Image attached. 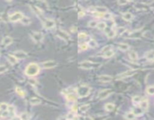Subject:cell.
<instances>
[{
	"label": "cell",
	"mask_w": 154,
	"mask_h": 120,
	"mask_svg": "<svg viewBox=\"0 0 154 120\" xmlns=\"http://www.w3.org/2000/svg\"><path fill=\"white\" fill-rule=\"evenodd\" d=\"M40 71L39 66L36 63H30L27 65L25 69V74L28 77H35L39 74Z\"/></svg>",
	"instance_id": "6da1fadb"
},
{
	"label": "cell",
	"mask_w": 154,
	"mask_h": 120,
	"mask_svg": "<svg viewBox=\"0 0 154 120\" xmlns=\"http://www.w3.org/2000/svg\"><path fill=\"white\" fill-rule=\"evenodd\" d=\"M91 89L87 85H81L76 90V95L80 98L86 97L89 95Z\"/></svg>",
	"instance_id": "7a4b0ae2"
},
{
	"label": "cell",
	"mask_w": 154,
	"mask_h": 120,
	"mask_svg": "<svg viewBox=\"0 0 154 120\" xmlns=\"http://www.w3.org/2000/svg\"><path fill=\"white\" fill-rule=\"evenodd\" d=\"M98 65H100V64L92 62L91 61H83L79 63L80 68H82L83 69H86V70H90L92 68H97V67H98Z\"/></svg>",
	"instance_id": "3957f363"
},
{
	"label": "cell",
	"mask_w": 154,
	"mask_h": 120,
	"mask_svg": "<svg viewBox=\"0 0 154 120\" xmlns=\"http://www.w3.org/2000/svg\"><path fill=\"white\" fill-rule=\"evenodd\" d=\"M24 17V15L23 14V13L20 12V11H17L14 12V14H11L9 16V20L11 22H18V21H21V19Z\"/></svg>",
	"instance_id": "277c9868"
},
{
	"label": "cell",
	"mask_w": 154,
	"mask_h": 120,
	"mask_svg": "<svg viewBox=\"0 0 154 120\" xmlns=\"http://www.w3.org/2000/svg\"><path fill=\"white\" fill-rule=\"evenodd\" d=\"M42 25H43L44 28L46 29H53V28L55 27V25L56 24H55L54 20H53L51 19L47 18V19H45L43 20Z\"/></svg>",
	"instance_id": "5b68a950"
},
{
	"label": "cell",
	"mask_w": 154,
	"mask_h": 120,
	"mask_svg": "<svg viewBox=\"0 0 154 120\" xmlns=\"http://www.w3.org/2000/svg\"><path fill=\"white\" fill-rule=\"evenodd\" d=\"M30 36H31V38L33 40V41H35L36 43L42 42L43 38H44L43 34L42 32H33Z\"/></svg>",
	"instance_id": "8992f818"
},
{
	"label": "cell",
	"mask_w": 154,
	"mask_h": 120,
	"mask_svg": "<svg viewBox=\"0 0 154 120\" xmlns=\"http://www.w3.org/2000/svg\"><path fill=\"white\" fill-rule=\"evenodd\" d=\"M57 65V62L54 60H49V61H45L42 63V66L45 69H50L52 68H54Z\"/></svg>",
	"instance_id": "52a82bcc"
},
{
	"label": "cell",
	"mask_w": 154,
	"mask_h": 120,
	"mask_svg": "<svg viewBox=\"0 0 154 120\" xmlns=\"http://www.w3.org/2000/svg\"><path fill=\"white\" fill-rule=\"evenodd\" d=\"M57 35L60 38L63 39V40H64V41H68V40L70 39V35H69L67 32L64 31V30L60 29H59L57 30Z\"/></svg>",
	"instance_id": "ba28073f"
},
{
	"label": "cell",
	"mask_w": 154,
	"mask_h": 120,
	"mask_svg": "<svg viewBox=\"0 0 154 120\" xmlns=\"http://www.w3.org/2000/svg\"><path fill=\"white\" fill-rule=\"evenodd\" d=\"M113 90L112 89H103V91L100 92V93L98 94V97L100 99L103 100V99H105L106 98H108L110 95L113 94Z\"/></svg>",
	"instance_id": "9c48e42d"
},
{
	"label": "cell",
	"mask_w": 154,
	"mask_h": 120,
	"mask_svg": "<svg viewBox=\"0 0 154 120\" xmlns=\"http://www.w3.org/2000/svg\"><path fill=\"white\" fill-rule=\"evenodd\" d=\"M13 55L16 57L18 59H24L26 58H27V53L23 50H18V51H15L14 52Z\"/></svg>",
	"instance_id": "30bf717a"
},
{
	"label": "cell",
	"mask_w": 154,
	"mask_h": 120,
	"mask_svg": "<svg viewBox=\"0 0 154 120\" xmlns=\"http://www.w3.org/2000/svg\"><path fill=\"white\" fill-rule=\"evenodd\" d=\"M112 80H113V77L110 76V75L103 74V75L99 76V80L102 83H110L112 81Z\"/></svg>",
	"instance_id": "8fae6325"
},
{
	"label": "cell",
	"mask_w": 154,
	"mask_h": 120,
	"mask_svg": "<svg viewBox=\"0 0 154 120\" xmlns=\"http://www.w3.org/2000/svg\"><path fill=\"white\" fill-rule=\"evenodd\" d=\"M142 35V32L141 30H137V31H134L132 32H128L127 36H129L130 38H140Z\"/></svg>",
	"instance_id": "7c38bea8"
},
{
	"label": "cell",
	"mask_w": 154,
	"mask_h": 120,
	"mask_svg": "<svg viewBox=\"0 0 154 120\" xmlns=\"http://www.w3.org/2000/svg\"><path fill=\"white\" fill-rule=\"evenodd\" d=\"M94 12L99 14H105L106 12H108V9L104 6H96L94 8Z\"/></svg>",
	"instance_id": "4fadbf2b"
},
{
	"label": "cell",
	"mask_w": 154,
	"mask_h": 120,
	"mask_svg": "<svg viewBox=\"0 0 154 120\" xmlns=\"http://www.w3.org/2000/svg\"><path fill=\"white\" fill-rule=\"evenodd\" d=\"M13 42V39L12 38H11L10 36H6L5 37L2 41V44L3 45L4 47H8L9 45Z\"/></svg>",
	"instance_id": "5bb4252c"
},
{
	"label": "cell",
	"mask_w": 154,
	"mask_h": 120,
	"mask_svg": "<svg viewBox=\"0 0 154 120\" xmlns=\"http://www.w3.org/2000/svg\"><path fill=\"white\" fill-rule=\"evenodd\" d=\"M136 72V71L134 70H130V71H127L124 73H122V74L119 75V77H122V78H125V77H130V76H132L133 74H134Z\"/></svg>",
	"instance_id": "9a60e30c"
},
{
	"label": "cell",
	"mask_w": 154,
	"mask_h": 120,
	"mask_svg": "<svg viewBox=\"0 0 154 120\" xmlns=\"http://www.w3.org/2000/svg\"><path fill=\"white\" fill-rule=\"evenodd\" d=\"M118 48L122 51H128L130 49V46L126 43H120L118 44Z\"/></svg>",
	"instance_id": "2e32d148"
},
{
	"label": "cell",
	"mask_w": 154,
	"mask_h": 120,
	"mask_svg": "<svg viewBox=\"0 0 154 120\" xmlns=\"http://www.w3.org/2000/svg\"><path fill=\"white\" fill-rule=\"evenodd\" d=\"M7 59H8V61L10 62V64H11V65H15L17 62H18V59L15 57L14 55H8V57H7Z\"/></svg>",
	"instance_id": "e0dca14e"
},
{
	"label": "cell",
	"mask_w": 154,
	"mask_h": 120,
	"mask_svg": "<svg viewBox=\"0 0 154 120\" xmlns=\"http://www.w3.org/2000/svg\"><path fill=\"white\" fill-rule=\"evenodd\" d=\"M133 17H134L133 14L129 12H126V13H124L122 14V18L126 21H131L133 19Z\"/></svg>",
	"instance_id": "ac0fdd59"
},
{
	"label": "cell",
	"mask_w": 154,
	"mask_h": 120,
	"mask_svg": "<svg viewBox=\"0 0 154 120\" xmlns=\"http://www.w3.org/2000/svg\"><path fill=\"white\" fill-rule=\"evenodd\" d=\"M128 56H129L130 59L131 60V61H133V62H136L137 60L138 59V56H137V53L135 51H134V50L130 51V52H129V53H128Z\"/></svg>",
	"instance_id": "d6986e66"
},
{
	"label": "cell",
	"mask_w": 154,
	"mask_h": 120,
	"mask_svg": "<svg viewBox=\"0 0 154 120\" xmlns=\"http://www.w3.org/2000/svg\"><path fill=\"white\" fill-rule=\"evenodd\" d=\"M145 57L147 60H149V61L154 60V50H151L147 52L145 54Z\"/></svg>",
	"instance_id": "ffe728a7"
},
{
	"label": "cell",
	"mask_w": 154,
	"mask_h": 120,
	"mask_svg": "<svg viewBox=\"0 0 154 120\" xmlns=\"http://www.w3.org/2000/svg\"><path fill=\"white\" fill-rule=\"evenodd\" d=\"M66 98H67V99L69 101H71V102H74V101H76V99H77L76 95L75 94H73V92L67 93V94L66 95Z\"/></svg>",
	"instance_id": "44dd1931"
},
{
	"label": "cell",
	"mask_w": 154,
	"mask_h": 120,
	"mask_svg": "<svg viewBox=\"0 0 154 120\" xmlns=\"http://www.w3.org/2000/svg\"><path fill=\"white\" fill-rule=\"evenodd\" d=\"M140 107L144 110V111H146L148 109V107H149V103H148V101L147 100H142L140 103Z\"/></svg>",
	"instance_id": "7402d4cb"
},
{
	"label": "cell",
	"mask_w": 154,
	"mask_h": 120,
	"mask_svg": "<svg viewBox=\"0 0 154 120\" xmlns=\"http://www.w3.org/2000/svg\"><path fill=\"white\" fill-rule=\"evenodd\" d=\"M106 35L109 38H113L116 35V31L114 29H108V31L106 32Z\"/></svg>",
	"instance_id": "603a6c76"
},
{
	"label": "cell",
	"mask_w": 154,
	"mask_h": 120,
	"mask_svg": "<svg viewBox=\"0 0 154 120\" xmlns=\"http://www.w3.org/2000/svg\"><path fill=\"white\" fill-rule=\"evenodd\" d=\"M132 112L134 113V114L137 116H141L143 113H144V110L140 107H136V108H134L132 110Z\"/></svg>",
	"instance_id": "cb8c5ba5"
},
{
	"label": "cell",
	"mask_w": 154,
	"mask_h": 120,
	"mask_svg": "<svg viewBox=\"0 0 154 120\" xmlns=\"http://www.w3.org/2000/svg\"><path fill=\"white\" fill-rule=\"evenodd\" d=\"M31 9L33 10V11L37 15L38 17H42V11L39 8H38L36 6H31Z\"/></svg>",
	"instance_id": "d4e9b609"
},
{
	"label": "cell",
	"mask_w": 154,
	"mask_h": 120,
	"mask_svg": "<svg viewBox=\"0 0 154 120\" xmlns=\"http://www.w3.org/2000/svg\"><path fill=\"white\" fill-rule=\"evenodd\" d=\"M29 103L32 105H37L41 103V100L37 97H33L29 99Z\"/></svg>",
	"instance_id": "484cf974"
},
{
	"label": "cell",
	"mask_w": 154,
	"mask_h": 120,
	"mask_svg": "<svg viewBox=\"0 0 154 120\" xmlns=\"http://www.w3.org/2000/svg\"><path fill=\"white\" fill-rule=\"evenodd\" d=\"M16 92H17V94H18L20 97H21V98H24L25 95H26L25 92L24 91V90H23L21 87H17V88H16Z\"/></svg>",
	"instance_id": "4316f807"
},
{
	"label": "cell",
	"mask_w": 154,
	"mask_h": 120,
	"mask_svg": "<svg viewBox=\"0 0 154 120\" xmlns=\"http://www.w3.org/2000/svg\"><path fill=\"white\" fill-rule=\"evenodd\" d=\"M143 100V98L140 95H135L132 98V101L134 104H140L141 101Z\"/></svg>",
	"instance_id": "83f0119b"
},
{
	"label": "cell",
	"mask_w": 154,
	"mask_h": 120,
	"mask_svg": "<svg viewBox=\"0 0 154 120\" xmlns=\"http://www.w3.org/2000/svg\"><path fill=\"white\" fill-rule=\"evenodd\" d=\"M87 44H88V47H91V48H95V47H98V44H97V42H96L95 40H93V39H91V40L88 41V42Z\"/></svg>",
	"instance_id": "f1b7e54d"
},
{
	"label": "cell",
	"mask_w": 154,
	"mask_h": 120,
	"mask_svg": "<svg viewBox=\"0 0 154 120\" xmlns=\"http://www.w3.org/2000/svg\"><path fill=\"white\" fill-rule=\"evenodd\" d=\"M114 108H115V105L112 103H108L105 105V109L107 111H110V112L113 111L114 110Z\"/></svg>",
	"instance_id": "f546056e"
},
{
	"label": "cell",
	"mask_w": 154,
	"mask_h": 120,
	"mask_svg": "<svg viewBox=\"0 0 154 120\" xmlns=\"http://www.w3.org/2000/svg\"><path fill=\"white\" fill-rule=\"evenodd\" d=\"M8 111L9 116H10L11 117H14V116H15V108H14L13 106H11V105L8 106Z\"/></svg>",
	"instance_id": "4dcf8cb0"
},
{
	"label": "cell",
	"mask_w": 154,
	"mask_h": 120,
	"mask_svg": "<svg viewBox=\"0 0 154 120\" xmlns=\"http://www.w3.org/2000/svg\"><path fill=\"white\" fill-rule=\"evenodd\" d=\"M113 55H114V51H113V49H112V50H108V51H106V53H104L103 54V56L104 58H110V57H112Z\"/></svg>",
	"instance_id": "1f68e13d"
},
{
	"label": "cell",
	"mask_w": 154,
	"mask_h": 120,
	"mask_svg": "<svg viewBox=\"0 0 154 120\" xmlns=\"http://www.w3.org/2000/svg\"><path fill=\"white\" fill-rule=\"evenodd\" d=\"M97 28H98L99 30L103 31V30H105L106 28V23H104V22H100V23H98Z\"/></svg>",
	"instance_id": "d6a6232c"
},
{
	"label": "cell",
	"mask_w": 154,
	"mask_h": 120,
	"mask_svg": "<svg viewBox=\"0 0 154 120\" xmlns=\"http://www.w3.org/2000/svg\"><path fill=\"white\" fill-rule=\"evenodd\" d=\"M21 22L22 23V24L24 25H29L30 23H31V20H30L29 17H24Z\"/></svg>",
	"instance_id": "836d02e7"
},
{
	"label": "cell",
	"mask_w": 154,
	"mask_h": 120,
	"mask_svg": "<svg viewBox=\"0 0 154 120\" xmlns=\"http://www.w3.org/2000/svg\"><path fill=\"white\" fill-rule=\"evenodd\" d=\"M30 118H31V116H30V114L28 113H23L20 116V119H21L23 120H27V119H29Z\"/></svg>",
	"instance_id": "e575fe53"
},
{
	"label": "cell",
	"mask_w": 154,
	"mask_h": 120,
	"mask_svg": "<svg viewBox=\"0 0 154 120\" xmlns=\"http://www.w3.org/2000/svg\"><path fill=\"white\" fill-rule=\"evenodd\" d=\"M8 106H9V105L8 104H6V103H1V104H0V110H1L2 112L8 110Z\"/></svg>",
	"instance_id": "d590c367"
},
{
	"label": "cell",
	"mask_w": 154,
	"mask_h": 120,
	"mask_svg": "<svg viewBox=\"0 0 154 120\" xmlns=\"http://www.w3.org/2000/svg\"><path fill=\"white\" fill-rule=\"evenodd\" d=\"M136 117V116L134 114V113L131 111V112H128L126 114L125 116V118L127 119H134V118Z\"/></svg>",
	"instance_id": "8d00e7d4"
},
{
	"label": "cell",
	"mask_w": 154,
	"mask_h": 120,
	"mask_svg": "<svg viewBox=\"0 0 154 120\" xmlns=\"http://www.w3.org/2000/svg\"><path fill=\"white\" fill-rule=\"evenodd\" d=\"M146 91L148 95H154V86H151L147 87Z\"/></svg>",
	"instance_id": "74e56055"
},
{
	"label": "cell",
	"mask_w": 154,
	"mask_h": 120,
	"mask_svg": "<svg viewBox=\"0 0 154 120\" xmlns=\"http://www.w3.org/2000/svg\"><path fill=\"white\" fill-rule=\"evenodd\" d=\"M103 17L106 20H110L113 17V15H112V14H110L109 12H106L105 14H103Z\"/></svg>",
	"instance_id": "f35d334b"
},
{
	"label": "cell",
	"mask_w": 154,
	"mask_h": 120,
	"mask_svg": "<svg viewBox=\"0 0 154 120\" xmlns=\"http://www.w3.org/2000/svg\"><path fill=\"white\" fill-rule=\"evenodd\" d=\"M112 47H113L111 46V45H107V46H105V47L101 50V53L103 54V53H106V51H108V50H112V49H113Z\"/></svg>",
	"instance_id": "ab89813d"
},
{
	"label": "cell",
	"mask_w": 154,
	"mask_h": 120,
	"mask_svg": "<svg viewBox=\"0 0 154 120\" xmlns=\"http://www.w3.org/2000/svg\"><path fill=\"white\" fill-rule=\"evenodd\" d=\"M88 48V45L87 43H84V44H82L81 45H79V50H86Z\"/></svg>",
	"instance_id": "60d3db41"
},
{
	"label": "cell",
	"mask_w": 154,
	"mask_h": 120,
	"mask_svg": "<svg viewBox=\"0 0 154 120\" xmlns=\"http://www.w3.org/2000/svg\"><path fill=\"white\" fill-rule=\"evenodd\" d=\"M97 25H98V23L95 20H91L88 22V26L91 28H95L97 27Z\"/></svg>",
	"instance_id": "b9f144b4"
},
{
	"label": "cell",
	"mask_w": 154,
	"mask_h": 120,
	"mask_svg": "<svg viewBox=\"0 0 154 120\" xmlns=\"http://www.w3.org/2000/svg\"><path fill=\"white\" fill-rule=\"evenodd\" d=\"M87 36H88V35H87L85 32H81V33L79 34L78 38H79V40H84V39H85V38H87Z\"/></svg>",
	"instance_id": "7bdbcfd3"
},
{
	"label": "cell",
	"mask_w": 154,
	"mask_h": 120,
	"mask_svg": "<svg viewBox=\"0 0 154 120\" xmlns=\"http://www.w3.org/2000/svg\"><path fill=\"white\" fill-rule=\"evenodd\" d=\"M8 70V68L5 65H0V74L4 73Z\"/></svg>",
	"instance_id": "ee69618b"
},
{
	"label": "cell",
	"mask_w": 154,
	"mask_h": 120,
	"mask_svg": "<svg viewBox=\"0 0 154 120\" xmlns=\"http://www.w3.org/2000/svg\"><path fill=\"white\" fill-rule=\"evenodd\" d=\"M66 118L67 119H74L76 117V114H74V113H69V114H67Z\"/></svg>",
	"instance_id": "f6af8a7d"
},
{
	"label": "cell",
	"mask_w": 154,
	"mask_h": 120,
	"mask_svg": "<svg viewBox=\"0 0 154 120\" xmlns=\"http://www.w3.org/2000/svg\"><path fill=\"white\" fill-rule=\"evenodd\" d=\"M128 2L127 0H118V4L120 5H125L128 3Z\"/></svg>",
	"instance_id": "bcb514c9"
},
{
	"label": "cell",
	"mask_w": 154,
	"mask_h": 120,
	"mask_svg": "<svg viewBox=\"0 0 154 120\" xmlns=\"http://www.w3.org/2000/svg\"><path fill=\"white\" fill-rule=\"evenodd\" d=\"M87 107H88V105H85V106H83V107H81V110H82V112H85V111H86V110H88V108H86Z\"/></svg>",
	"instance_id": "7dc6e473"
},
{
	"label": "cell",
	"mask_w": 154,
	"mask_h": 120,
	"mask_svg": "<svg viewBox=\"0 0 154 120\" xmlns=\"http://www.w3.org/2000/svg\"><path fill=\"white\" fill-rule=\"evenodd\" d=\"M29 81V83H31L32 85H36V81L34 79H30Z\"/></svg>",
	"instance_id": "c3c4849f"
},
{
	"label": "cell",
	"mask_w": 154,
	"mask_h": 120,
	"mask_svg": "<svg viewBox=\"0 0 154 120\" xmlns=\"http://www.w3.org/2000/svg\"><path fill=\"white\" fill-rule=\"evenodd\" d=\"M85 16V12L84 11H79V17H82Z\"/></svg>",
	"instance_id": "681fc988"
},
{
	"label": "cell",
	"mask_w": 154,
	"mask_h": 120,
	"mask_svg": "<svg viewBox=\"0 0 154 120\" xmlns=\"http://www.w3.org/2000/svg\"><path fill=\"white\" fill-rule=\"evenodd\" d=\"M77 110H78V107H77L76 106H73V108H72V111L74 112V113H76Z\"/></svg>",
	"instance_id": "f907efd6"
},
{
	"label": "cell",
	"mask_w": 154,
	"mask_h": 120,
	"mask_svg": "<svg viewBox=\"0 0 154 120\" xmlns=\"http://www.w3.org/2000/svg\"><path fill=\"white\" fill-rule=\"evenodd\" d=\"M2 112L1 110H0V116H2Z\"/></svg>",
	"instance_id": "816d5d0a"
},
{
	"label": "cell",
	"mask_w": 154,
	"mask_h": 120,
	"mask_svg": "<svg viewBox=\"0 0 154 120\" xmlns=\"http://www.w3.org/2000/svg\"><path fill=\"white\" fill-rule=\"evenodd\" d=\"M5 1H7V2H11V0H5Z\"/></svg>",
	"instance_id": "f5cc1de1"
},
{
	"label": "cell",
	"mask_w": 154,
	"mask_h": 120,
	"mask_svg": "<svg viewBox=\"0 0 154 120\" xmlns=\"http://www.w3.org/2000/svg\"><path fill=\"white\" fill-rule=\"evenodd\" d=\"M128 2H130V1H132V0H127Z\"/></svg>",
	"instance_id": "db71d44e"
}]
</instances>
